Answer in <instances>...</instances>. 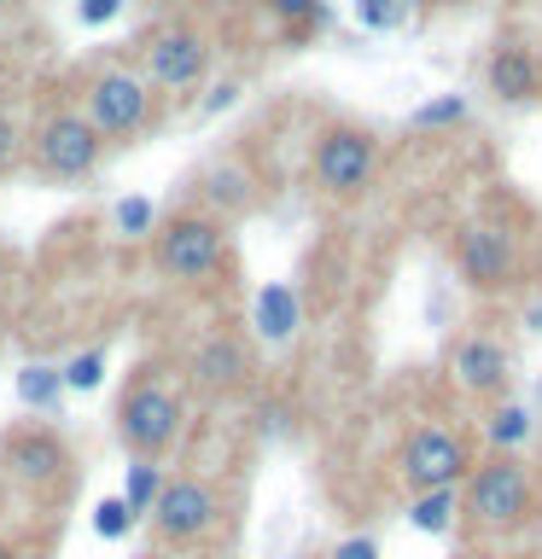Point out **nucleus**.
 I'll list each match as a JSON object with an SVG mask.
<instances>
[{
    "label": "nucleus",
    "mask_w": 542,
    "mask_h": 559,
    "mask_svg": "<svg viewBox=\"0 0 542 559\" xmlns=\"http://www.w3.org/2000/svg\"><path fill=\"white\" fill-rule=\"evenodd\" d=\"M461 507H467V519L484 524V531H519L537 507V484L514 454H496V461H484L479 472H467Z\"/></svg>",
    "instance_id": "1"
},
{
    "label": "nucleus",
    "mask_w": 542,
    "mask_h": 559,
    "mask_svg": "<svg viewBox=\"0 0 542 559\" xmlns=\"http://www.w3.org/2000/svg\"><path fill=\"white\" fill-rule=\"evenodd\" d=\"M227 257V239H222V222L216 216H199V210H187V216H169L157 227V262H164L169 280H187V286H199L222 269Z\"/></svg>",
    "instance_id": "2"
},
{
    "label": "nucleus",
    "mask_w": 542,
    "mask_h": 559,
    "mask_svg": "<svg viewBox=\"0 0 542 559\" xmlns=\"http://www.w3.org/2000/svg\"><path fill=\"white\" fill-rule=\"evenodd\" d=\"M117 431L140 461H157V454L181 437V402H175L164 384H134V391L117 402Z\"/></svg>",
    "instance_id": "3"
},
{
    "label": "nucleus",
    "mask_w": 542,
    "mask_h": 559,
    "mask_svg": "<svg viewBox=\"0 0 542 559\" xmlns=\"http://www.w3.org/2000/svg\"><path fill=\"white\" fill-rule=\"evenodd\" d=\"M222 524V496L210 489L204 478H169L164 489H157V501H152V531L164 536V542H199L210 536Z\"/></svg>",
    "instance_id": "4"
},
{
    "label": "nucleus",
    "mask_w": 542,
    "mask_h": 559,
    "mask_svg": "<svg viewBox=\"0 0 542 559\" xmlns=\"http://www.w3.org/2000/svg\"><path fill=\"white\" fill-rule=\"evenodd\" d=\"M146 111H152V94L140 76H129V70H105V76L87 82V129L99 140L134 134L140 122H146Z\"/></svg>",
    "instance_id": "5"
},
{
    "label": "nucleus",
    "mask_w": 542,
    "mask_h": 559,
    "mask_svg": "<svg viewBox=\"0 0 542 559\" xmlns=\"http://www.w3.org/2000/svg\"><path fill=\"white\" fill-rule=\"evenodd\" d=\"M35 164H42L52 181H76L99 164V134L87 129V117L76 111H52L42 129H35Z\"/></svg>",
    "instance_id": "6"
},
{
    "label": "nucleus",
    "mask_w": 542,
    "mask_h": 559,
    "mask_svg": "<svg viewBox=\"0 0 542 559\" xmlns=\"http://www.w3.org/2000/svg\"><path fill=\"white\" fill-rule=\"evenodd\" d=\"M402 478H409L414 496H426V489H455L467 478V454L455 443V431L444 426H420L409 443H402Z\"/></svg>",
    "instance_id": "7"
},
{
    "label": "nucleus",
    "mask_w": 542,
    "mask_h": 559,
    "mask_svg": "<svg viewBox=\"0 0 542 559\" xmlns=\"http://www.w3.org/2000/svg\"><path fill=\"white\" fill-rule=\"evenodd\" d=\"M374 134L362 129H327L321 146H315V181H321L332 199H350V192L367 187V175H374Z\"/></svg>",
    "instance_id": "8"
},
{
    "label": "nucleus",
    "mask_w": 542,
    "mask_h": 559,
    "mask_svg": "<svg viewBox=\"0 0 542 559\" xmlns=\"http://www.w3.org/2000/svg\"><path fill=\"white\" fill-rule=\"evenodd\" d=\"M204 70H210L204 35H192V29L152 35V47H146V82H157V87H187V82H199Z\"/></svg>",
    "instance_id": "9"
},
{
    "label": "nucleus",
    "mask_w": 542,
    "mask_h": 559,
    "mask_svg": "<svg viewBox=\"0 0 542 559\" xmlns=\"http://www.w3.org/2000/svg\"><path fill=\"white\" fill-rule=\"evenodd\" d=\"M7 466H12L17 484L47 489V484L64 478L70 449H64V437H52V431H12L7 437Z\"/></svg>",
    "instance_id": "10"
},
{
    "label": "nucleus",
    "mask_w": 542,
    "mask_h": 559,
    "mask_svg": "<svg viewBox=\"0 0 542 559\" xmlns=\"http://www.w3.org/2000/svg\"><path fill=\"white\" fill-rule=\"evenodd\" d=\"M514 269V239L502 227H467L461 234V274L472 286H502Z\"/></svg>",
    "instance_id": "11"
},
{
    "label": "nucleus",
    "mask_w": 542,
    "mask_h": 559,
    "mask_svg": "<svg viewBox=\"0 0 542 559\" xmlns=\"http://www.w3.org/2000/svg\"><path fill=\"white\" fill-rule=\"evenodd\" d=\"M455 379H461L467 391H479V396H496L507 384V349L496 338H467L461 349H455Z\"/></svg>",
    "instance_id": "12"
},
{
    "label": "nucleus",
    "mask_w": 542,
    "mask_h": 559,
    "mask_svg": "<svg viewBox=\"0 0 542 559\" xmlns=\"http://www.w3.org/2000/svg\"><path fill=\"white\" fill-rule=\"evenodd\" d=\"M490 94L519 105V99H537L542 94V70L525 47H496V59H490Z\"/></svg>",
    "instance_id": "13"
},
{
    "label": "nucleus",
    "mask_w": 542,
    "mask_h": 559,
    "mask_svg": "<svg viewBox=\"0 0 542 559\" xmlns=\"http://www.w3.org/2000/svg\"><path fill=\"white\" fill-rule=\"evenodd\" d=\"M245 379V349L234 338H204L192 349V384H204V391H234Z\"/></svg>",
    "instance_id": "14"
},
{
    "label": "nucleus",
    "mask_w": 542,
    "mask_h": 559,
    "mask_svg": "<svg viewBox=\"0 0 542 559\" xmlns=\"http://www.w3.org/2000/svg\"><path fill=\"white\" fill-rule=\"evenodd\" d=\"M297 314H304V309H297V292H292V286H262V292H257V332H262L269 344H286V338H292V332H297Z\"/></svg>",
    "instance_id": "15"
},
{
    "label": "nucleus",
    "mask_w": 542,
    "mask_h": 559,
    "mask_svg": "<svg viewBox=\"0 0 542 559\" xmlns=\"http://www.w3.org/2000/svg\"><path fill=\"white\" fill-rule=\"evenodd\" d=\"M204 204L210 210H245L251 204V169L245 164H222L204 175Z\"/></svg>",
    "instance_id": "16"
},
{
    "label": "nucleus",
    "mask_w": 542,
    "mask_h": 559,
    "mask_svg": "<svg viewBox=\"0 0 542 559\" xmlns=\"http://www.w3.org/2000/svg\"><path fill=\"white\" fill-rule=\"evenodd\" d=\"M455 507H461V496L455 489H426V496H414V531H432V536H444L449 524H455Z\"/></svg>",
    "instance_id": "17"
},
{
    "label": "nucleus",
    "mask_w": 542,
    "mask_h": 559,
    "mask_svg": "<svg viewBox=\"0 0 542 559\" xmlns=\"http://www.w3.org/2000/svg\"><path fill=\"white\" fill-rule=\"evenodd\" d=\"M157 489H164V478H157V466L134 454V466H129V489H122V507H129L134 519H140V513H152Z\"/></svg>",
    "instance_id": "18"
},
{
    "label": "nucleus",
    "mask_w": 542,
    "mask_h": 559,
    "mask_svg": "<svg viewBox=\"0 0 542 559\" xmlns=\"http://www.w3.org/2000/svg\"><path fill=\"white\" fill-rule=\"evenodd\" d=\"M111 227H117V239H146L152 227H157V210H152V199H122L117 210H111Z\"/></svg>",
    "instance_id": "19"
},
{
    "label": "nucleus",
    "mask_w": 542,
    "mask_h": 559,
    "mask_svg": "<svg viewBox=\"0 0 542 559\" xmlns=\"http://www.w3.org/2000/svg\"><path fill=\"white\" fill-rule=\"evenodd\" d=\"M64 391V379H59V367H24L17 373V396L30 402V408H47L52 396Z\"/></svg>",
    "instance_id": "20"
},
{
    "label": "nucleus",
    "mask_w": 542,
    "mask_h": 559,
    "mask_svg": "<svg viewBox=\"0 0 542 559\" xmlns=\"http://www.w3.org/2000/svg\"><path fill=\"white\" fill-rule=\"evenodd\" d=\"M525 437H531V408H519V402H507V408L490 419V443L496 449H519Z\"/></svg>",
    "instance_id": "21"
},
{
    "label": "nucleus",
    "mask_w": 542,
    "mask_h": 559,
    "mask_svg": "<svg viewBox=\"0 0 542 559\" xmlns=\"http://www.w3.org/2000/svg\"><path fill=\"white\" fill-rule=\"evenodd\" d=\"M94 531H99L105 542H122V536L134 531V513L122 507V496H117V501H99V513H94Z\"/></svg>",
    "instance_id": "22"
},
{
    "label": "nucleus",
    "mask_w": 542,
    "mask_h": 559,
    "mask_svg": "<svg viewBox=\"0 0 542 559\" xmlns=\"http://www.w3.org/2000/svg\"><path fill=\"white\" fill-rule=\"evenodd\" d=\"M99 373H105V356H99V349H87V356H76V361H70L59 379L70 384V391H94V384H99Z\"/></svg>",
    "instance_id": "23"
},
{
    "label": "nucleus",
    "mask_w": 542,
    "mask_h": 559,
    "mask_svg": "<svg viewBox=\"0 0 542 559\" xmlns=\"http://www.w3.org/2000/svg\"><path fill=\"white\" fill-rule=\"evenodd\" d=\"M17 152H24V129H17L12 111H0V175L17 164Z\"/></svg>",
    "instance_id": "24"
},
{
    "label": "nucleus",
    "mask_w": 542,
    "mask_h": 559,
    "mask_svg": "<svg viewBox=\"0 0 542 559\" xmlns=\"http://www.w3.org/2000/svg\"><path fill=\"white\" fill-rule=\"evenodd\" d=\"M461 111H467L461 99H437V105H420V111H414V129H437V122H455Z\"/></svg>",
    "instance_id": "25"
},
{
    "label": "nucleus",
    "mask_w": 542,
    "mask_h": 559,
    "mask_svg": "<svg viewBox=\"0 0 542 559\" xmlns=\"http://www.w3.org/2000/svg\"><path fill=\"white\" fill-rule=\"evenodd\" d=\"M269 12H280L286 24H309V17H321V0H269Z\"/></svg>",
    "instance_id": "26"
},
{
    "label": "nucleus",
    "mask_w": 542,
    "mask_h": 559,
    "mask_svg": "<svg viewBox=\"0 0 542 559\" xmlns=\"http://www.w3.org/2000/svg\"><path fill=\"white\" fill-rule=\"evenodd\" d=\"M332 559H379V548L367 536H350V542H339V548H332Z\"/></svg>",
    "instance_id": "27"
},
{
    "label": "nucleus",
    "mask_w": 542,
    "mask_h": 559,
    "mask_svg": "<svg viewBox=\"0 0 542 559\" xmlns=\"http://www.w3.org/2000/svg\"><path fill=\"white\" fill-rule=\"evenodd\" d=\"M239 99V82H222V87H210V99H204V117H216V111H227V105Z\"/></svg>",
    "instance_id": "28"
},
{
    "label": "nucleus",
    "mask_w": 542,
    "mask_h": 559,
    "mask_svg": "<svg viewBox=\"0 0 542 559\" xmlns=\"http://www.w3.org/2000/svg\"><path fill=\"white\" fill-rule=\"evenodd\" d=\"M122 0H82V24H105V17H117Z\"/></svg>",
    "instance_id": "29"
},
{
    "label": "nucleus",
    "mask_w": 542,
    "mask_h": 559,
    "mask_svg": "<svg viewBox=\"0 0 542 559\" xmlns=\"http://www.w3.org/2000/svg\"><path fill=\"white\" fill-rule=\"evenodd\" d=\"M0 559H24V554H17V548H7V542H0Z\"/></svg>",
    "instance_id": "30"
},
{
    "label": "nucleus",
    "mask_w": 542,
    "mask_h": 559,
    "mask_svg": "<svg viewBox=\"0 0 542 559\" xmlns=\"http://www.w3.org/2000/svg\"><path fill=\"white\" fill-rule=\"evenodd\" d=\"M7 7H12V0H0V12H7Z\"/></svg>",
    "instance_id": "31"
}]
</instances>
